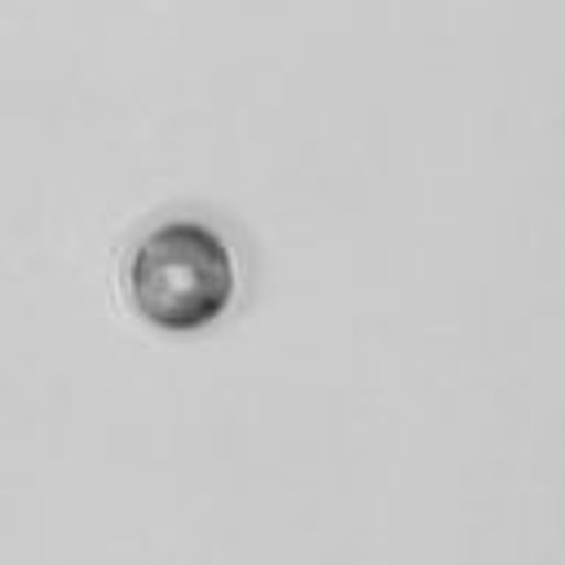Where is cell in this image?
<instances>
[{
    "label": "cell",
    "mask_w": 565,
    "mask_h": 565,
    "mask_svg": "<svg viewBox=\"0 0 565 565\" xmlns=\"http://www.w3.org/2000/svg\"><path fill=\"white\" fill-rule=\"evenodd\" d=\"M128 309L159 331H199L216 322L234 296V260L225 238L203 221L154 225L124 265Z\"/></svg>",
    "instance_id": "6da1fadb"
}]
</instances>
